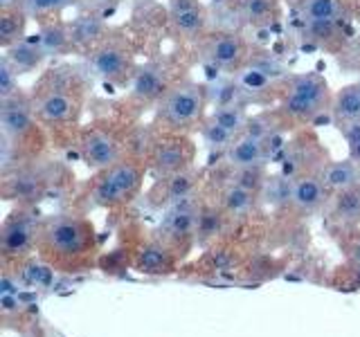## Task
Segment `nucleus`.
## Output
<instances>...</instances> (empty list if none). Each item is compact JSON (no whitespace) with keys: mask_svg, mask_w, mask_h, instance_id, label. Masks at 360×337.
<instances>
[{"mask_svg":"<svg viewBox=\"0 0 360 337\" xmlns=\"http://www.w3.org/2000/svg\"><path fill=\"white\" fill-rule=\"evenodd\" d=\"M320 178L324 187L329 191H345L352 187H360V164H356L354 160H345V162H331L324 164Z\"/></svg>","mask_w":360,"mask_h":337,"instance_id":"nucleus-24","label":"nucleus"},{"mask_svg":"<svg viewBox=\"0 0 360 337\" xmlns=\"http://www.w3.org/2000/svg\"><path fill=\"white\" fill-rule=\"evenodd\" d=\"M345 140H347V149H349V160H354L356 164H360V121L349 124V126L340 128Z\"/></svg>","mask_w":360,"mask_h":337,"instance_id":"nucleus-36","label":"nucleus"},{"mask_svg":"<svg viewBox=\"0 0 360 337\" xmlns=\"http://www.w3.org/2000/svg\"><path fill=\"white\" fill-rule=\"evenodd\" d=\"M142 178H144L142 164L138 160H133V157H122V160H117L115 164H110L108 168L101 171L93 189V198L101 207L127 205L140 191Z\"/></svg>","mask_w":360,"mask_h":337,"instance_id":"nucleus-6","label":"nucleus"},{"mask_svg":"<svg viewBox=\"0 0 360 337\" xmlns=\"http://www.w3.org/2000/svg\"><path fill=\"white\" fill-rule=\"evenodd\" d=\"M349 0H300L302 22H342Z\"/></svg>","mask_w":360,"mask_h":337,"instance_id":"nucleus-22","label":"nucleus"},{"mask_svg":"<svg viewBox=\"0 0 360 337\" xmlns=\"http://www.w3.org/2000/svg\"><path fill=\"white\" fill-rule=\"evenodd\" d=\"M255 202V191L239 187V185H230L228 189L223 191V207L228 209L230 213H245L248 209L252 207Z\"/></svg>","mask_w":360,"mask_h":337,"instance_id":"nucleus-31","label":"nucleus"},{"mask_svg":"<svg viewBox=\"0 0 360 337\" xmlns=\"http://www.w3.org/2000/svg\"><path fill=\"white\" fill-rule=\"evenodd\" d=\"M79 153H82L86 166L104 171L110 164L122 160L124 140L115 128H110V124H93L79 135Z\"/></svg>","mask_w":360,"mask_h":337,"instance_id":"nucleus-7","label":"nucleus"},{"mask_svg":"<svg viewBox=\"0 0 360 337\" xmlns=\"http://www.w3.org/2000/svg\"><path fill=\"white\" fill-rule=\"evenodd\" d=\"M25 279L30 281V284L43 286V284H48V281H50V270L48 267H41V265H32V267H27Z\"/></svg>","mask_w":360,"mask_h":337,"instance_id":"nucleus-37","label":"nucleus"},{"mask_svg":"<svg viewBox=\"0 0 360 337\" xmlns=\"http://www.w3.org/2000/svg\"><path fill=\"white\" fill-rule=\"evenodd\" d=\"M169 22L183 39H198L207 29V9L200 0H169Z\"/></svg>","mask_w":360,"mask_h":337,"instance_id":"nucleus-12","label":"nucleus"},{"mask_svg":"<svg viewBox=\"0 0 360 337\" xmlns=\"http://www.w3.org/2000/svg\"><path fill=\"white\" fill-rule=\"evenodd\" d=\"M352 256L356 258V261H360V243H358V245L354 247V254H352Z\"/></svg>","mask_w":360,"mask_h":337,"instance_id":"nucleus-39","label":"nucleus"},{"mask_svg":"<svg viewBox=\"0 0 360 337\" xmlns=\"http://www.w3.org/2000/svg\"><path fill=\"white\" fill-rule=\"evenodd\" d=\"M0 9H25L27 11V0H0Z\"/></svg>","mask_w":360,"mask_h":337,"instance_id":"nucleus-38","label":"nucleus"},{"mask_svg":"<svg viewBox=\"0 0 360 337\" xmlns=\"http://www.w3.org/2000/svg\"><path fill=\"white\" fill-rule=\"evenodd\" d=\"M304 39L324 50H333L340 43V25L342 22H302Z\"/></svg>","mask_w":360,"mask_h":337,"instance_id":"nucleus-28","label":"nucleus"},{"mask_svg":"<svg viewBox=\"0 0 360 337\" xmlns=\"http://www.w3.org/2000/svg\"><path fill=\"white\" fill-rule=\"evenodd\" d=\"M331 117L338 128L360 121V81L347 84L338 90V93H333Z\"/></svg>","mask_w":360,"mask_h":337,"instance_id":"nucleus-18","label":"nucleus"},{"mask_svg":"<svg viewBox=\"0 0 360 337\" xmlns=\"http://www.w3.org/2000/svg\"><path fill=\"white\" fill-rule=\"evenodd\" d=\"M39 117L34 112L32 95L16 93L9 99H0V131L5 146H18L37 133Z\"/></svg>","mask_w":360,"mask_h":337,"instance_id":"nucleus-8","label":"nucleus"},{"mask_svg":"<svg viewBox=\"0 0 360 337\" xmlns=\"http://www.w3.org/2000/svg\"><path fill=\"white\" fill-rule=\"evenodd\" d=\"M18 77L20 74L16 72V67L3 56V59H0V99H9L16 93H20Z\"/></svg>","mask_w":360,"mask_h":337,"instance_id":"nucleus-34","label":"nucleus"},{"mask_svg":"<svg viewBox=\"0 0 360 337\" xmlns=\"http://www.w3.org/2000/svg\"><path fill=\"white\" fill-rule=\"evenodd\" d=\"M234 9L252 27H270L279 20V0H234Z\"/></svg>","mask_w":360,"mask_h":337,"instance_id":"nucleus-21","label":"nucleus"},{"mask_svg":"<svg viewBox=\"0 0 360 337\" xmlns=\"http://www.w3.org/2000/svg\"><path fill=\"white\" fill-rule=\"evenodd\" d=\"M70 29H72L75 48L84 50L86 54L110 34L104 14H97V11H84V14H79L75 20H70Z\"/></svg>","mask_w":360,"mask_h":337,"instance_id":"nucleus-14","label":"nucleus"},{"mask_svg":"<svg viewBox=\"0 0 360 337\" xmlns=\"http://www.w3.org/2000/svg\"><path fill=\"white\" fill-rule=\"evenodd\" d=\"M93 225L77 216H56L41 227V243L45 252L56 258H82L93 250Z\"/></svg>","mask_w":360,"mask_h":337,"instance_id":"nucleus-5","label":"nucleus"},{"mask_svg":"<svg viewBox=\"0 0 360 337\" xmlns=\"http://www.w3.org/2000/svg\"><path fill=\"white\" fill-rule=\"evenodd\" d=\"M34 112L41 124L68 126L79 119L84 106V79L72 67L50 70L34 88Z\"/></svg>","mask_w":360,"mask_h":337,"instance_id":"nucleus-1","label":"nucleus"},{"mask_svg":"<svg viewBox=\"0 0 360 337\" xmlns=\"http://www.w3.org/2000/svg\"><path fill=\"white\" fill-rule=\"evenodd\" d=\"M37 39L41 43L43 52L50 56H65L70 54L75 48V41H72V29H70V22H63V20H48L43 22Z\"/></svg>","mask_w":360,"mask_h":337,"instance_id":"nucleus-16","label":"nucleus"},{"mask_svg":"<svg viewBox=\"0 0 360 337\" xmlns=\"http://www.w3.org/2000/svg\"><path fill=\"white\" fill-rule=\"evenodd\" d=\"M88 70L110 86H129L138 70L129 41L117 34L108 37L88 52Z\"/></svg>","mask_w":360,"mask_h":337,"instance_id":"nucleus-4","label":"nucleus"},{"mask_svg":"<svg viewBox=\"0 0 360 337\" xmlns=\"http://www.w3.org/2000/svg\"><path fill=\"white\" fill-rule=\"evenodd\" d=\"M232 185L245 187V189H250V191H255V194H257V191L262 189V185H264V171H262V166L234 168Z\"/></svg>","mask_w":360,"mask_h":337,"instance_id":"nucleus-35","label":"nucleus"},{"mask_svg":"<svg viewBox=\"0 0 360 337\" xmlns=\"http://www.w3.org/2000/svg\"><path fill=\"white\" fill-rule=\"evenodd\" d=\"M27 18L30 14L25 9H0V45H3V50L27 39Z\"/></svg>","mask_w":360,"mask_h":337,"instance_id":"nucleus-25","label":"nucleus"},{"mask_svg":"<svg viewBox=\"0 0 360 337\" xmlns=\"http://www.w3.org/2000/svg\"><path fill=\"white\" fill-rule=\"evenodd\" d=\"M207 119L219 124V126H223V128H228L230 133H234L236 138H239V135H243L245 124H248V119H250V115H248L243 106H217L207 115Z\"/></svg>","mask_w":360,"mask_h":337,"instance_id":"nucleus-29","label":"nucleus"},{"mask_svg":"<svg viewBox=\"0 0 360 337\" xmlns=\"http://www.w3.org/2000/svg\"><path fill=\"white\" fill-rule=\"evenodd\" d=\"M82 0H27V14L30 16H54V14H61L63 9L68 7H75L79 5Z\"/></svg>","mask_w":360,"mask_h":337,"instance_id":"nucleus-33","label":"nucleus"},{"mask_svg":"<svg viewBox=\"0 0 360 337\" xmlns=\"http://www.w3.org/2000/svg\"><path fill=\"white\" fill-rule=\"evenodd\" d=\"M333 218L345 225L360 220V187L338 191L333 198Z\"/></svg>","mask_w":360,"mask_h":337,"instance_id":"nucleus-27","label":"nucleus"},{"mask_svg":"<svg viewBox=\"0 0 360 337\" xmlns=\"http://www.w3.org/2000/svg\"><path fill=\"white\" fill-rule=\"evenodd\" d=\"M358 284H360V267H358Z\"/></svg>","mask_w":360,"mask_h":337,"instance_id":"nucleus-40","label":"nucleus"},{"mask_svg":"<svg viewBox=\"0 0 360 337\" xmlns=\"http://www.w3.org/2000/svg\"><path fill=\"white\" fill-rule=\"evenodd\" d=\"M268 142L239 135L236 142L225 151V160L232 168H248V166H264L268 160Z\"/></svg>","mask_w":360,"mask_h":337,"instance_id":"nucleus-15","label":"nucleus"},{"mask_svg":"<svg viewBox=\"0 0 360 337\" xmlns=\"http://www.w3.org/2000/svg\"><path fill=\"white\" fill-rule=\"evenodd\" d=\"M358 22H360V14H358Z\"/></svg>","mask_w":360,"mask_h":337,"instance_id":"nucleus-41","label":"nucleus"},{"mask_svg":"<svg viewBox=\"0 0 360 337\" xmlns=\"http://www.w3.org/2000/svg\"><path fill=\"white\" fill-rule=\"evenodd\" d=\"M326 194H329V189L324 187L320 176L302 173L292 180V185H290V202H292V207L302 213L318 211L324 205Z\"/></svg>","mask_w":360,"mask_h":337,"instance_id":"nucleus-13","label":"nucleus"},{"mask_svg":"<svg viewBox=\"0 0 360 337\" xmlns=\"http://www.w3.org/2000/svg\"><path fill=\"white\" fill-rule=\"evenodd\" d=\"M45 189V178L34 168H16L5 180V196L11 200H39Z\"/></svg>","mask_w":360,"mask_h":337,"instance_id":"nucleus-20","label":"nucleus"},{"mask_svg":"<svg viewBox=\"0 0 360 337\" xmlns=\"http://www.w3.org/2000/svg\"><path fill=\"white\" fill-rule=\"evenodd\" d=\"M286 119L288 117L281 110L279 112H262V115H255V117L248 119L243 135L255 138V140H262V142H270V138H275V133L284 126Z\"/></svg>","mask_w":360,"mask_h":337,"instance_id":"nucleus-26","label":"nucleus"},{"mask_svg":"<svg viewBox=\"0 0 360 337\" xmlns=\"http://www.w3.org/2000/svg\"><path fill=\"white\" fill-rule=\"evenodd\" d=\"M202 56L205 61L219 70L236 72L250 61V48L245 39L236 32H217L210 34L205 45H202Z\"/></svg>","mask_w":360,"mask_h":337,"instance_id":"nucleus-10","label":"nucleus"},{"mask_svg":"<svg viewBox=\"0 0 360 337\" xmlns=\"http://www.w3.org/2000/svg\"><path fill=\"white\" fill-rule=\"evenodd\" d=\"M200 135H202V140H205V144L210 146V149H219V151H228L230 146L236 142L234 133H230L228 128H223L210 119H205L200 124Z\"/></svg>","mask_w":360,"mask_h":337,"instance_id":"nucleus-32","label":"nucleus"},{"mask_svg":"<svg viewBox=\"0 0 360 337\" xmlns=\"http://www.w3.org/2000/svg\"><path fill=\"white\" fill-rule=\"evenodd\" d=\"M3 56L16 67L18 74H27V72L39 70V67L45 63V59H48V54L43 52V48H41V43H39L37 37L18 41L16 45L7 48Z\"/></svg>","mask_w":360,"mask_h":337,"instance_id":"nucleus-17","label":"nucleus"},{"mask_svg":"<svg viewBox=\"0 0 360 337\" xmlns=\"http://www.w3.org/2000/svg\"><path fill=\"white\" fill-rule=\"evenodd\" d=\"M333 93L326 79L315 72H304L288 79L281 101V112L295 121H313L324 110H331Z\"/></svg>","mask_w":360,"mask_h":337,"instance_id":"nucleus-3","label":"nucleus"},{"mask_svg":"<svg viewBox=\"0 0 360 337\" xmlns=\"http://www.w3.org/2000/svg\"><path fill=\"white\" fill-rule=\"evenodd\" d=\"M191 160H194V144L185 133H162L151 142L149 162L155 176L169 178L183 173L189 168Z\"/></svg>","mask_w":360,"mask_h":337,"instance_id":"nucleus-9","label":"nucleus"},{"mask_svg":"<svg viewBox=\"0 0 360 337\" xmlns=\"http://www.w3.org/2000/svg\"><path fill=\"white\" fill-rule=\"evenodd\" d=\"M198 223H200L198 211L191 205H187V202H178V205L172 211H169L167 218H165L167 239L178 241V243L189 239V236L196 232Z\"/></svg>","mask_w":360,"mask_h":337,"instance_id":"nucleus-23","label":"nucleus"},{"mask_svg":"<svg viewBox=\"0 0 360 337\" xmlns=\"http://www.w3.org/2000/svg\"><path fill=\"white\" fill-rule=\"evenodd\" d=\"M172 72L169 67L160 61H149L144 65H138L135 70L129 90H131V99H135L138 104H160V99L172 90Z\"/></svg>","mask_w":360,"mask_h":337,"instance_id":"nucleus-11","label":"nucleus"},{"mask_svg":"<svg viewBox=\"0 0 360 337\" xmlns=\"http://www.w3.org/2000/svg\"><path fill=\"white\" fill-rule=\"evenodd\" d=\"M34 239V225L25 216H11L5 225L3 232H0V247L7 256H16L22 254L30 247Z\"/></svg>","mask_w":360,"mask_h":337,"instance_id":"nucleus-19","label":"nucleus"},{"mask_svg":"<svg viewBox=\"0 0 360 337\" xmlns=\"http://www.w3.org/2000/svg\"><path fill=\"white\" fill-rule=\"evenodd\" d=\"M210 90L196 81H178L155 106V124L165 133H185L207 117Z\"/></svg>","mask_w":360,"mask_h":337,"instance_id":"nucleus-2","label":"nucleus"},{"mask_svg":"<svg viewBox=\"0 0 360 337\" xmlns=\"http://www.w3.org/2000/svg\"><path fill=\"white\" fill-rule=\"evenodd\" d=\"M138 265L142 272H151V275L167 272V270L172 267V254H169L162 245H149L140 252Z\"/></svg>","mask_w":360,"mask_h":337,"instance_id":"nucleus-30","label":"nucleus"}]
</instances>
